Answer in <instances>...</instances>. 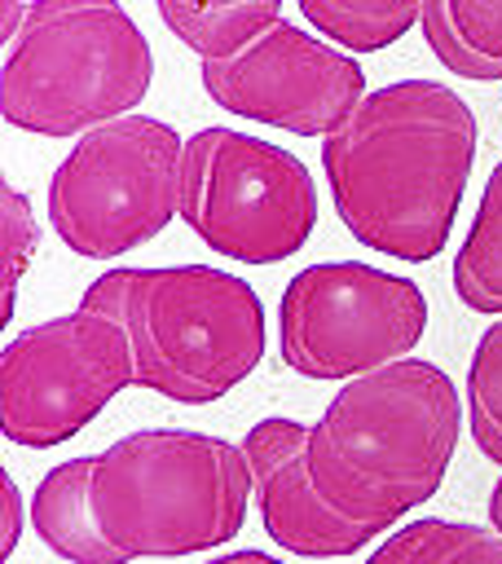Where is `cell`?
Here are the masks:
<instances>
[{
	"mask_svg": "<svg viewBox=\"0 0 502 564\" xmlns=\"http://www.w3.org/2000/svg\"><path fill=\"white\" fill-rule=\"evenodd\" d=\"M128 383H137V370L119 322L88 308L35 322L0 352V432L26 449H53Z\"/></svg>",
	"mask_w": 502,
	"mask_h": 564,
	"instance_id": "obj_9",
	"label": "cell"
},
{
	"mask_svg": "<svg viewBox=\"0 0 502 564\" xmlns=\"http://www.w3.org/2000/svg\"><path fill=\"white\" fill-rule=\"evenodd\" d=\"M467 427L476 449L502 467V317L476 339L467 366Z\"/></svg>",
	"mask_w": 502,
	"mask_h": 564,
	"instance_id": "obj_18",
	"label": "cell"
},
{
	"mask_svg": "<svg viewBox=\"0 0 502 564\" xmlns=\"http://www.w3.org/2000/svg\"><path fill=\"white\" fill-rule=\"evenodd\" d=\"M207 564H286V560H277L269 551H229V555H216Z\"/></svg>",
	"mask_w": 502,
	"mask_h": 564,
	"instance_id": "obj_21",
	"label": "cell"
},
{
	"mask_svg": "<svg viewBox=\"0 0 502 564\" xmlns=\"http://www.w3.org/2000/svg\"><path fill=\"white\" fill-rule=\"evenodd\" d=\"M255 494L242 445L194 427H141L97 454L92 511L128 560L225 546Z\"/></svg>",
	"mask_w": 502,
	"mask_h": 564,
	"instance_id": "obj_4",
	"label": "cell"
},
{
	"mask_svg": "<svg viewBox=\"0 0 502 564\" xmlns=\"http://www.w3.org/2000/svg\"><path fill=\"white\" fill-rule=\"evenodd\" d=\"M462 410L454 379L423 357L348 379L308 432L321 494L343 516L388 533L440 489Z\"/></svg>",
	"mask_w": 502,
	"mask_h": 564,
	"instance_id": "obj_2",
	"label": "cell"
},
{
	"mask_svg": "<svg viewBox=\"0 0 502 564\" xmlns=\"http://www.w3.org/2000/svg\"><path fill=\"white\" fill-rule=\"evenodd\" d=\"M181 154L172 123L123 115L84 132L48 176V225L84 260H114L181 216Z\"/></svg>",
	"mask_w": 502,
	"mask_h": 564,
	"instance_id": "obj_6",
	"label": "cell"
},
{
	"mask_svg": "<svg viewBox=\"0 0 502 564\" xmlns=\"http://www.w3.org/2000/svg\"><path fill=\"white\" fill-rule=\"evenodd\" d=\"M427 330V300L410 278L361 260L299 269L282 286L277 348L304 379H361L405 361Z\"/></svg>",
	"mask_w": 502,
	"mask_h": 564,
	"instance_id": "obj_8",
	"label": "cell"
},
{
	"mask_svg": "<svg viewBox=\"0 0 502 564\" xmlns=\"http://www.w3.org/2000/svg\"><path fill=\"white\" fill-rule=\"evenodd\" d=\"M0 489H4V542H0V555H9L18 546V533H22V498H18V485H13L9 471L0 476Z\"/></svg>",
	"mask_w": 502,
	"mask_h": 564,
	"instance_id": "obj_20",
	"label": "cell"
},
{
	"mask_svg": "<svg viewBox=\"0 0 502 564\" xmlns=\"http://www.w3.org/2000/svg\"><path fill=\"white\" fill-rule=\"evenodd\" d=\"M365 564H502V533L462 520H414L388 533Z\"/></svg>",
	"mask_w": 502,
	"mask_h": 564,
	"instance_id": "obj_17",
	"label": "cell"
},
{
	"mask_svg": "<svg viewBox=\"0 0 502 564\" xmlns=\"http://www.w3.org/2000/svg\"><path fill=\"white\" fill-rule=\"evenodd\" d=\"M489 524H493V533H502V480L489 494Z\"/></svg>",
	"mask_w": 502,
	"mask_h": 564,
	"instance_id": "obj_22",
	"label": "cell"
},
{
	"mask_svg": "<svg viewBox=\"0 0 502 564\" xmlns=\"http://www.w3.org/2000/svg\"><path fill=\"white\" fill-rule=\"evenodd\" d=\"M163 26L203 62L233 57L282 22V0H154Z\"/></svg>",
	"mask_w": 502,
	"mask_h": 564,
	"instance_id": "obj_14",
	"label": "cell"
},
{
	"mask_svg": "<svg viewBox=\"0 0 502 564\" xmlns=\"http://www.w3.org/2000/svg\"><path fill=\"white\" fill-rule=\"evenodd\" d=\"M0 229H4V308H0V322L13 317V300H18V282L40 247V225H35V212H31V198L18 189V185H0Z\"/></svg>",
	"mask_w": 502,
	"mask_h": 564,
	"instance_id": "obj_19",
	"label": "cell"
},
{
	"mask_svg": "<svg viewBox=\"0 0 502 564\" xmlns=\"http://www.w3.org/2000/svg\"><path fill=\"white\" fill-rule=\"evenodd\" d=\"M181 220L238 264H277L317 229L308 167L238 128H203L181 154Z\"/></svg>",
	"mask_w": 502,
	"mask_h": 564,
	"instance_id": "obj_7",
	"label": "cell"
},
{
	"mask_svg": "<svg viewBox=\"0 0 502 564\" xmlns=\"http://www.w3.org/2000/svg\"><path fill=\"white\" fill-rule=\"evenodd\" d=\"M454 291L471 313L502 317V163H493L476 220L458 247Z\"/></svg>",
	"mask_w": 502,
	"mask_h": 564,
	"instance_id": "obj_15",
	"label": "cell"
},
{
	"mask_svg": "<svg viewBox=\"0 0 502 564\" xmlns=\"http://www.w3.org/2000/svg\"><path fill=\"white\" fill-rule=\"evenodd\" d=\"M295 4L343 53H379L423 18V0H295Z\"/></svg>",
	"mask_w": 502,
	"mask_h": 564,
	"instance_id": "obj_16",
	"label": "cell"
},
{
	"mask_svg": "<svg viewBox=\"0 0 502 564\" xmlns=\"http://www.w3.org/2000/svg\"><path fill=\"white\" fill-rule=\"evenodd\" d=\"M79 308L123 326L137 388L181 405H207L233 392L264 357L260 295L225 269H106L88 282Z\"/></svg>",
	"mask_w": 502,
	"mask_h": 564,
	"instance_id": "obj_3",
	"label": "cell"
},
{
	"mask_svg": "<svg viewBox=\"0 0 502 564\" xmlns=\"http://www.w3.org/2000/svg\"><path fill=\"white\" fill-rule=\"evenodd\" d=\"M198 79L220 110L321 141L365 101L361 62L291 22H273L233 57L203 62Z\"/></svg>",
	"mask_w": 502,
	"mask_h": 564,
	"instance_id": "obj_10",
	"label": "cell"
},
{
	"mask_svg": "<svg viewBox=\"0 0 502 564\" xmlns=\"http://www.w3.org/2000/svg\"><path fill=\"white\" fill-rule=\"evenodd\" d=\"M476 163V115L436 79H396L321 141V172L343 229L392 260L423 264L449 242Z\"/></svg>",
	"mask_w": 502,
	"mask_h": 564,
	"instance_id": "obj_1",
	"label": "cell"
},
{
	"mask_svg": "<svg viewBox=\"0 0 502 564\" xmlns=\"http://www.w3.org/2000/svg\"><path fill=\"white\" fill-rule=\"evenodd\" d=\"M154 53L119 0H31L0 62V115L35 137H84L141 106Z\"/></svg>",
	"mask_w": 502,
	"mask_h": 564,
	"instance_id": "obj_5",
	"label": "cell"
},
{
	"mask_svg": "<svg viewBox=\"0 0 502 564\" xmlns=\"http://www.w3.org/2000/svg\"><path fill=\"white\" fill-rule=\"evenodd\" d=\"M92 467H97V454L48 467L31 498V524L40 542L70 564H128V555L97 524Z\"/></svg>",
	"mask_w": 502,
	"mask_h": 564,
	"instance_id": "obj_12",
	"label": "cell"
},
{
	"mask_svg": "<svg viewBox=\"0 0 502 564\" xmlns=\"http://www.w3.org/2000/svg\"><path fill=\"white\" fill-rule=\"evenodd\" d=\"M308 432L313 427L299 419H260L247 432L242 454L251 463L255 507L264 533L282 551L308 560H343L352 551H365L379 538V529L343 516L321 494L308 463Z\"/></svg>",
	"mask_w": 502,
	"mask_h": 564,
	"instance_id": "obj_11",
	"label": "cell"
},
{
	"mask_svg": "<svg viewBox=\"0 0 502 564\" xmlns=\"http://www.w3.org/2000/svg\"><path fill=\"white\" fill-rule=\"evenodd\" d=\"M418 26L445 70L476 84L502 79V0H423Z\"/></svg>",
	"mask_w": 502,
	"mask_h": 564,
	"instance_id": "obj_13",
	"label": "cell"
}]
</instances>
